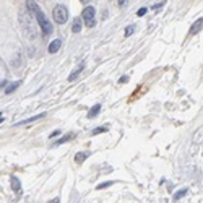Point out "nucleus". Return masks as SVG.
<instances>
[{
    "label": "nucleus",
    "instance_id": "obj_4",
    "mask_svg": "<svg viewBox=\"0 0 203 203\" xmlns=\"http://www.w3.org/2000/svg\"><path fill=\"white\" fill-rule=\"evenodd\" d=\"M83 68H85V62H80V65L75 68V72H72L70 73V76H68V81H73V80H76L78 76H80V73L83 72Z\"/></svg>",
    "mask_w": 203,
    "mask_h": 203
},
{
    "label": "nucleus",
    "instance_id": "obj_2",
    "mask_svg": "<svg viewBox=\"0 0 203 203\" xmlns=\"http://www.w3.org/2000/svg\"><path fill=\"white\" fill-rule=\"evenodd\" d=\"M52 18H54L59 25L67 23V20H68V10H67V7H65V5H57L55 8L52 10Z\"/></svg>",
    "mask_w": 203,
    "mask_h": 203
},
{
    "label": "nucleus",
    "instance_id": "obj_6",
    "mask_svg": "<svg viewBox=\"0 0 203 203\" xmlns=\"http://www.w3.org/2000/svg\"><path fill=\"white\" fill-rule=\"evenodd\" d=\"M60 46H62V41H60V39H54V41L49 44V52H50V54L59 52V50H60Z\"/></svg>",
    "mask_w": 203,
    "mask_h": 203
},
{
    "label": "nucleus",
    "instance_id": "obj_3",
    "mask_svg": "<svg viewBox=\"0 0 203 203\" xmlns=\"http://www.w3.org/2000/svg\"><path fill=\"white\" fill-rule=\"evenodd\" d=\"M81 18H83V23L88 26V28H93L96 25V10L93 7H86L81 13Z\"/></svg>",
    "mask_w": 203,
    "mask_h": 203
},
{
    "label": "nucleus",
    "instance_id": "obj_8",
    "mask_svg": "<svg viewBox=\"0 0 203 203\" xmlns=\"http://www.w3.org/2000/svg\"><path fill=\"white\" fill-rule=\"evenodd\" d=\"M73 138H75V133H68V135L62 136V138H60L59 141H55V143H54V146H59V145H62V143H67V141L73 140Z\"/></svg>",
    "mask_w": 203,
    "mask_h": 203
},
{
    "label": "nucleus",
    "instance_id": "obj_5",
    "mask_svg": "<svg viewBox=\"0 0 203 203\" xmlns=\"http://www.w3.org/2000/svg\"><path fill=\"white\" fill-rule=\"evenodd\" d=\"M203 30V18H198L195 23L190 26V34H197Z\"/></svg>",
    "mask_w": 203,
    "mask_h": 203
},
{
    "label": "nucleus",
    "instance_id": "obj_19",
    "mask_svg": "<svg viewBox=\"0 0 203 203\" xmlns=\"http://www.w3.org/2000/svg\"><path fill=\"white\" fill-rule=\"evenodd\" d=\"M128 81V76H122L120 80H119V83H127Z\"/></svg>",
    "mask_w": 203,
    "mask_h": 203
},
{
    "label": "nucleus",
    "instance_id": "obj_9",
    "mask_svg": "<svg viewBox=\"0 0 203 203\" xmlns=\"http://www.w3.org/2000/svg\"><path fill=\"white\" fill-rule=\"evenodd\" d=\"M99 111H101V104L93 106V107H91V111L88 112V117H90V119H94V117H96V115L99 114Z\"/></svg>",
    "mask_w": 203,
    "mask_h": 203
},
{
    "label": "nucleus",
    "instance_id": "obj_15",
    "mask_svg": "<svg viewBox=\"0 0 203 203\" xmlns=\"http://www.w3.org/2000/svg\"><path fill=\"white\" fill-rule=\"evenodd\" d=\"M46 114H39V115H36V117H31V119H28V120H23L21 124H30V122H34V120H38V119H42Z\"/></svg>",
    "mask_w": 203,
    "mask_h": 203
},
{
    "label": "nucleus",
    "instance_id": "obj_17",
    "mask_svg": "<svg viewBox=\"0 0 203 203\" xmlns=\"http://www.w3.org/2000/svg\"><path fill=\"white\" fill-rule=\"evenodd\" d=\"M114 182H104V184H99L96 188H98V190H101V188H106V187H109V185H112Z\"/></svg>",
    "mask_w": 203,
    "mask_h": 203
},
{
    "label": "nucleus",
    "instance_id": "obj_16",
    "mask_svg": "<svg viewBox=\"0 0 203 203\" xmlns=\"http://www.w3.org/2000/svg\"><path fill=\"white\" fill-rule=\"evenodd\" d=\"M104 132H107V128H106V127H103V128H94V130H93V135H98V133H104Z\"/></svg>",
    "mask_w": 203,
    "mask_h": 203
},
{
    "label": "nucleus",
    "instance_id": "obj_11",
    "mask_svg": "<svg viewBox=\"0 0 203 203\" xmlns=\"http://www.w3.org/2000/svg\"><path fill=\"white\" fill-rule=\"evenodd\" d=\"M21 85V81H15V83H12L10 86H7V88H5V93L7 94H10V93H13V91H15L16 88H18V86Z\"/></svg>",
    "mask_w": 203,
    "mask_h": 203
},
{
    "label": "nucleus",
    "instance_id": "obj_18",
    "mask_svg": "<svg viewBox=\"0 0 203 203\" xmlns=\"http://www.w3.org/2000/svg\"><path fill=\"white\" fill-rule=\"evenodd\" d=\"M145 13H146V8L143 7V8H140V10H138V13H136V15H138V16H143Z\"/></svg>",
    "mask_w": 203,
    "mask_h": 203
},
{
    "label": "nucleus",
    "instance_id": "obj_10",
    "mask_svg": "<svg viewBox=\"0 0 203 203\" xmlns=\"http://www.w3.org/2000/svg\"><path fill=\"white\" fill-rule=\"evenodd\" d=\"M72 31H73V33H80V31H81V20H80V18H75V20H73Z\"/></svg>",
    "mask_w": 203,
    "mask_h": 203
},
{
    "label": "nucleus",
    "instance_id": "obj_1",
    "mask_svg": "<svg viewBox=\"0 0 203 203\" xmlns=\"http://www.w3.org/2000/svg\"><path fill=\"white\" fill-rule=\"evenodd\" d=\"M33 15L36 16V21L39 23V26H41V30H42V33H44L46 36H49V34H52V31H54V28H52V25H50V21L46 18V15L41 12V8L39 10H36Z\"/></svg>",
    "mask_w": 203,
    "mask_h": 203
},
{
    "label": "nucleus",
    "instance_id": "obj_12",
    "mask_svg": "<svg viewBox=\"0 0 203 203\" xmlns=\"http://www.w3.org/2000/svg\"><path fill=\"white\" fill-rule=\"evenodd\" d=\"M86 158H88V153H76V155H75V161H76L78 164H81Z\"/></svg>",
    "mask_w": 203,
    "mask_h": 203
},
{
    "label": "nucleus",
    "instance_id": "obj_14",
    "mask_svg": "<svg viewBox=\"0 0 203 203\" xmlns=\"http://www.w3.org/2000/svg\"><path fill=\"white\" fill-rule=\"evenodd\" d=\"M133 31H135V26H133V25L127 26V28H125V38H128V36H132V34H133Z\"/></svg>",
    "mask_w": 203,
    "mask_h": 203
},
{
    "label": "nucleus",
    "instance_id": "obj_13",
    "mask_svg": "<svg viewBox=\"0 0 203 203\" xmlns=\"http://www.w3.org/2000/svg\"><path fill=\"white\" fill-rule=\"evenodd\" d=\"M187 192H188V188H182V190L176 192V195H174V200H180L184 195H187Z\"/></svg>",
    "mask_w": 203,
    "mask_h": 203
},
{
    "label": "nucleus",
    "instance_id": "obj_21",
    "mask_svg": "<svg viewBox=\"0 0 203 203\" xmlns=\"http://www.w3.org/2000/svg\"><path fill=\"white\" fill-rule=\"evenodd\" d=\"M81 2H83V3H88V2H90V0H81Z\"/></svg>",
    "mask_w": 203,
    "mask_h": 203
},
{
    "label": "nucleus",
    "instance_id": "obj_20",
    "mask_svg": "<svg viewBox=\"0 0 203 203\" xmlns=\"http://www.w3.org/2000/svg\"><path fill=\"white\" fill-rule=\"evenodd\" d=\"M125 2H127V0H119V7H124Z\"/></svg>",
    "mask_w": 203,
    "mask_h": 203
},
{
    "label": "nucleus",
    "instance_id": "obj_7",
    "mask_svg": "<svg viewBox=\"0 0 203 203\" xmlns=\"http://www.w3.org/2000/svg\"><path fill=\"white\" fill-rule=\"evenodd\" d=\"M10 180H12V188L15 192H20V188H21V182L18 180L16 176H10Z\"/></svg>",
    "mask_w": 203,
    "mask_h": 203
}]
</instances>
